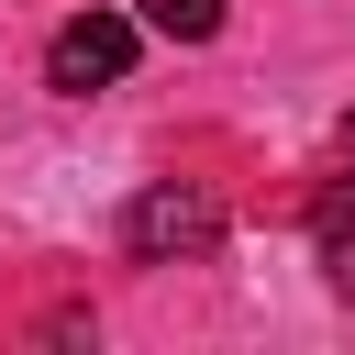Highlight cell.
<instances>
[{"label":"cell","instance_id":"obj_1","mask_svg":"<svg viewBox=\"0 0 355 355\" xmlns=\"http://www.w3.org/2000/svg\"><path fill=\"white\" fill-rule=\"evenodd\" d=\"M122 244H133L144 266L211 255V244H222V200H211V189H189V178H155V189H133V211H122Z\"/></svg>","mask_w":355,"mask_h":355},{"label":"cell","instance_id":"obj_2","mask_svg":"<svg viewBox=\"0 0 355 355\" xmlns=\"http://www.w3.org/2000/svg\"><path fill=\"white\" fill-rule=\"evenodd\" d=\"M122 78H133V22H122V11H78V22H55V44H44V89L89 100V89H122Z\"/></svg>","mask_w":355,"mask_h":355},{"label":"cell","instance_id":"obj_3","mask_svg":"<svg viewBox=\"0 0 355 355\" xmlns=\"http://www.w3.org/2000/svg\"><path fill=\"white\" fill-rule=\"evenodd\" d=\"M311 244H322L333 288H355V178H333V189L311 200Z\"/></svg>","mask_w":355,"mask_h":355},{"label":"cell","instance_id":"obj_4","mask_svg":"<svg viewBox=\"0 0 355 355\" xmlns=\"http://www.w3.org/2000/svg\"><path fill=\"white\" fill-rule=\"evenodd\" d=\"M144 22L178 33V44H211V33H222V0H144Z\"/></svg>","mask_w":355,"mask_h":355},{"label":"cell","instance_id":"obj_5","mask_svg":"<svg viewBox=\"0 0 355 355\" xmlns=\"http://www.w3.org/2000/svg\"><path fill=\"white\" fill-rule=\"evenodd\" d=\"M344 155H355V111H344Z\"/></svg>","mask_w":355,"mask_h":355}]
</instances>
